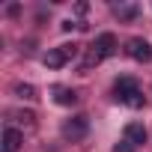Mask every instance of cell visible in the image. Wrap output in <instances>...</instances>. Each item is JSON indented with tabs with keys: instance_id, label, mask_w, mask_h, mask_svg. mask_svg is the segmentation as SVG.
Instances as JSON below:
<instances>
[{
	"instance_id": "7c38bea8",
	"label": "cell",
	"mask_w": 152,
	"mask_h": 152,
	"mask_svg": "<svg viewBox=\"0 0 152 152\" xmlns=\"http://www.w3.org/2000/svg\"><path fill=\"white\" fill-rule=\"evenodd\" d=\"M87 9H90L87 3H75V12H78V15H87Z\"/></svg>"
},
{
	"instance_id": "5b68a950",
	"label": "cell",
	"mask_w": 152,
	"mask_h": 152,
	"mask_svg": "<svg viewBox=\"0 0 152 152\" xmlns=\"http://www.w3.org/2000/svg\"><path fill=\"white\" fill-rule=\"evenodd\" d=\"M93 51H96L102 60H104V57H110V54L116 51V36H113V33H102V36H96Z\"/></svg>"
},
{
	"instance_id": "4fadbf2b",
	"label": "cell",
	"mask_w": 152,
	"mask_h": 152,
	"mask_svg": "<svg viewBox=\"0 0 152 152\" xmlns=\"http://www.w3.org/2000/svg\"><path fill=\"white\" fill-rule=\"evenodd\" d=\"M60 27H63V30H66V33H72V30H75V27H78V24H75V21H63V24H60Z\"/></svg>"
},
{
	"instance_id": "8992f818",
	"label": "cell",
	"mask_w": 152,
	"mask_h": 152,
	"mask_svg": "<svg viewBox=\"0 0 152 152\" xmlns=\"http://www.w3.org/2000/svg\"><path fill=\"white\" fill-rule=\"evenodd\" d=\"M122 134H125V140H128L131 146H140V143H146V137H149V131L143 128V122H128Z\"/></svg>"
},
{
	"instance_id": "52a82bcc",
	"label": "cell",
	"mask_w": 152,
	"mask_h": 152,
	"mask_svg": "<svg viewBox=\"0 0 152 152\" xmlns=\"http://www.w3.org/2000/svg\"><path fill=\"white\" fill-rule=\"evenodd\" d=\"M110 12H113L119 21H134V18L140 15V6H137V3H113Z\"/></svg>"
},
{
	"instance_id": "3957f363",
	"label": "cell",
	"mask_w": 152,
	"mask_h": 152,
	"mask_svg": "<svg viewBox=\"0 0 152 152\" xmlns=\"http://www.w3.org/2000/svg\"><path fill=\"white\" fill-rule=\"evenodd\" d=\"M75 54H78V45H60V48H51L42 57V63L45 69H63L69 60H75Z\"/></svg>"
},
{
	"instance_id": "7a4b0ae2",
	"label": "cell",
	"mask_w": 152,
	"mask_h": 152,
	"mask_svg": "<svg viewBox=\"0 0 152 152\" xmlns=\"http://www.w3.org/2000/svg\"><path fill=\"white\" fill-rule=\"evenodd\" d=\"M60 134H63L66 140H72V143L84 140V137L90 134V116H84V113H75V116H69V119L63 122Z\"/></svg>"
},
{
	"instance_id": "8fae6325",
	"label": "cell",
	"mask_w": 152,
	"mask_h": 152,
	"mask_svg": "<svg viewBox=\"0 0 152 152\" xmlns=\"http://www.w3.org/2000/svg\"><path fill=\"white\" fill-rule=\"evenodd\" d=\"M113 152H134V146H131L128 140H119V143L113 146Z\"/></svg>"
},
{
	"instance_id": "277c9868",
	"label": "cell",
	"mask_w": 152,
	"mask_h": 152,
	"mask_svg": "<svg viewBox=\"0 0 152 152\" xmlns=\"http://www.w3.org/2000/svg\"><path fill=\"white\" fill-rule=\"evenodd\" d=\"M125 54H128L131 60H137V63H149V60H152V45H149L146 39L134 36V39L125 42Z\"/></svg>"
},
{
	"instance_id": "6da1fadb",
	"label": "cell",
	"mask_w": 152,
	"mask_h": 152,
	"mask_svg": "<svg viewBox=\"0 0 152 152\" xmlns=\"http://www.w3.org/2000/svg\"><path fill=\"white\" fill-rule=\"evenodd\" d=\"M113 96H116V102H122V104H125V107H131V110H140V107L146 104V96L140 93L137 81H134V78H128V75H122V78L113 84Z\"/></svg>"
},
{
	"instance_id": "30bf717a",
	"label": "cell",
	"mask_w": 152,
	"mask_h": 152,
	"mask_svg": "<svg viewBox=\"0 0 152 152\" xmlns=\"http://www.w3.org/2000/svg\"><path fill=\"white\" fill-rule=\"evenodd\" d=\"M15 96L30 102V99H36V87L33 84H15Z\"/></svg>"
},
{
	"instance_id": "ba28073f",
	"label": "cell",
	"mask_w": 152,
	"mask_h": 152,
	"mask_svg": "<svg viewBox=\"0 0 152 152\" xmlns=\"http://www.w3.org/2000/svg\"><path fill=\"white\" fill-rule=\"evenodd\" d=\"M21 143H24V134L18 131V128H6L3 131V152H18L21 149Z\"/></svg>"
},
{
	"instance_id": "9c48e42d",
	"label": "cell",
	"mask_w": 152,
	"mask_h": 152,
	"mask_svg": "<svg viewBox=\"0 0 152 152\" xmlns=\"http://www.w3.org/2000/svg\"><path fill=\"white\" fill-rule=\"evenodd\" d=\"M54 102L63 104V107H72L75 102H78V93L69 90V87H54Z\"/></svg>"
}]
</instances>
